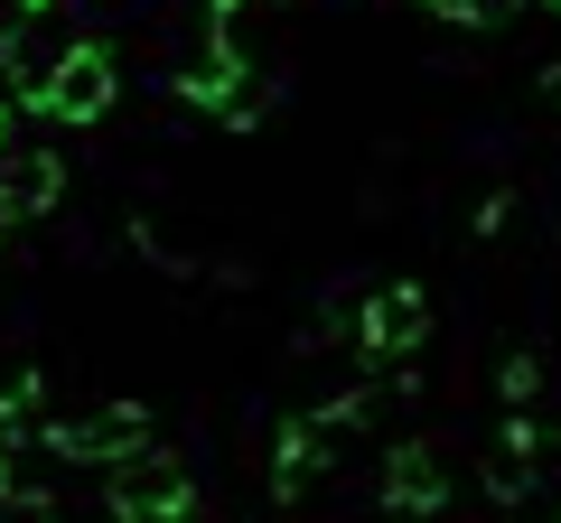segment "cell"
Masks as SVG:
<instances>
[{"instance_id":"5b68a950","label":"cell","mask_w":561,"mask_h":523,"mask_svg":"<svg viewBox=\"0 0 561 523\" xmlns=\"http://www.w3.org/2000/svg\"><path fill=\"white\" fill-rule=\"evenodd\" d=\"M375 496L393 504V514H440V504H449V449L440 440H402L393 458H383Z\"/></svg>"},{"instance_id":"ba28073f","label":"cell","mask_w":561,"mask_h":523,"mask_svg":"<svg viewBox=\"0 0 561 523\" xmlns=\"http://www.w3.org/2000/svg\"><path fill=\"white\" fill-rule=\"evenodd\" d=\"M534 449H515V440H496V458H486V496H496V504H524V496H534Z\"/></svg>"},{"instance_id":"9c48e42d","label":"cell","mask_w":561,"mask_h":523,"mask_svg":"<svg viewBox=\"0 0 561 523\" xmlns=\"http://www.w3.org/2000/svg\"><path fill=\"white\" fill-rule=\"evenodd\" d=\"M496 403L505 411H534L542 403V356H505L496 364Z\"/></svg>"},{"instance_id":"6da1fadb","label":"cell","mask_w":561,"mask_h":523,"mask_svg":"<svg viewBox=\"0 0 561 523\" xmlns=\"http://www.w3.org/2000/svg\"><path fill=\"white\" fill-rule=\"evenodd\" d=\"M113 94H122V57H113L103 38H66L57 57H47L38 103H28V113H47L57 131H84V121L113 113Z\"/></svg>"},{"instance_id":"8992f818","label":"cell","mask_w":561,"mask_h":523,"mask_svg":"<svg viewBox=\"0 0 561 523\" xmlns=\"http://www.w3.org/2000/svg\"><path fill=\"white\" fill-rule=\"evenodd\" d=\"M57 197H66V160L57 150H10V160H0V234L38 224Z\"/></svg>"},{"instance_id":"52a82bcc","label":"cell","mask_w":561,"mask_h":523,"mask_svg":"<svg viewBox=\"0 0 561 523\" xmlns=\"http://www.w3.org/2000/svg\"><path fill=\"white\" fill-rule=\"evenodd\" d=\"M319 467H337V430L290 421V430H280V458H272V496H280V504H300L309 486H319Z\"/></svg>"},{"instance_id":"277c9868","label":"cell","mask_w":561,"mask_h":523,"mask_svg":"<svg viewBox=\"0 0 561 523\" xmlns=\"http://www.w3.org/2000/svg\"><path fill=\"white\" fill-rule=\"evenodd\" d=\"M150 440V411L140 403H94V411H57L47 421V449H57L66 467H103V458H122V449H140Z\"/></svg>"},{"instance_id":"7a4b0ae2","label":"cell","mask_w":561,"mask_h":523,"mask_svg":"<svg viewBox=\"0 0 561 523\" xmlns=\"http://www.w3.org/2000/svg\"><path fill=\"white\" fill-rule=\"evenodd\" d=\"M113 477H103V504H113L122 523H169V514H197V477H187L179 449H122V458H103Z\"/></svg>"},{"instance_id":"7c38bea8","label":"cell","mask_w":561,"mask_h":523,"mask_svg":"<svg viewBox=\"0 0 561 523\" xmlns=\"http://www.w3.org/2000/svg\"><path fill=\"white\" fill-rule=\"evenodd\" d=\"M542 10H561V0H542Z\"/></svg>"},{"instance_id":"3957f363","label":"cell","mask_w":561,"mask_h":523,"mask_svg":"<svg viewBox=\"0 0 561 523\" xmlns=\"http://www.w3.org/2000/svg\"><path fill=\"white\" fill-rule=\"evenodd\" d=\"M346 327H356V356L365 364H393V356H412V346L431 337V300H421L412 281H383V290L365 281V300H356Z\"/></svg>"},{"instance_id":"8fae6325","label":"cell","mask_w":561,"mask_h":523,"mask_svg":"<svg viewBox=\"0 0 561 523\" xmlns=\"http://www.w3.org/2000/svg\"><path fill=\"white\" fill-rule=\"evenodd\" d=\"M0 131H10V103H0Z\"/></svg>"},{"instance_id":"30bf717a","label":"cell","mask_w":561,"mask_h":523,"mask_svg":"<svg viewBox=\"0 0 561 523\" xmlns=\"http://www.w3.org/2000/svg\"><path fill=\"white\" fill-rule=\"evenodd\" d=\"M542 103H561V66H542Z\"/></svg>"}]
</instances>
